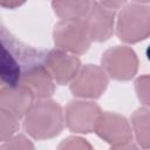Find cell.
I'll list each match as a JSON object with an SVG mask.
<instances>
[{
	"mask_svg": "<svg viewBox=\"0 0 150 150\" xmlns=\"http://www.w3.org/2000/svg\"><path fill=\"white\" fill-rule=\"evenodd\" d=\"M64 124V110L49 97L36 98L22 118L23 130L38 141L56 137Z\"/></svg>",
	"mask_w": 150,
	"mask_h": 150,
	"instance_id": "1",
	"label": "cell"
},
{
	"mask_svg": "<svg viewBox=\"0 0 150 150\" xmlns=\"http://www.w3.org/2000/svg\"><path fill=\"white\" fill-rule=\"evenodd\" d=\"M115 30L124 43H138L150 36V7L143 4L124 5L116 18Z\"/></svg>",
	"mask_w": 150,
	"mask_h": 150,
	"instance_id": "2",
	"label": "cell"
},
{
	"mask_svg": "<svg viewBox=\"0 0 150 150\" xmlns=\"http://www.w3.org/2000/svg\"><path fill=\"white\" fill-rule=\"evenodd\" d=\"M94 132L112 149L135 148L132 145L134 132L131 124L117 112L101 111L96 120Z\"/></svg>",
	"mask_w": 150,
	"mask_h": 150,
	"instance_id": "3",
	"label": "cell"
},
{
	"mask_svg": "<svg viewBox=\"0 0 150 150\" xmlns=\"http://www.w3.org/2000/svg\"><path fill=\"white\" fill-rule=\"evenodd\" d=\"M53 41L56 48L75 55L84 54L93 42L84 19L60 20L54 26Z\"/></svg>",
	"mask_w": 150,
	"mask_h": 150,
	"instance_id": "4",
	"label": "cell"
},
{
	"mask_svg": "<svg viewBox=\"0 0 150 150\" xmlns=\"http://www.w3.org/2000/svg\"><path fill=\"white\" fill-rule=\"evenodd\" d=\"M101 67L110 79L129 81L137 74L138 57L128 46H114L102 54Z\"/></svg>",
	"mask_w": 150,
	"mask_h": 150,
	"instance_id": "5",
	"label": "cell"
},
{
	"mask_svg": "<svg viewBox=\"0 0 150 150\" xmlns=\"http://www.w3.org/2000/svg\"><path fill=\"white\" fill-rule=\"evenodd\" d=\"M109 84V76L96 64H84L69 83L71 94L77 98L96 100L101 97Z\"/></svg>",
	"mask_w": 150,
	"mask_h": 150,
	"instance_id": "6",
	"label": "cell"
},
{
	"mask_svg": "<svg viewBox=\"0 0 150 150\" xmlns=\"http://www.w3.org/2000/svg\"><path fill=\"white\" fill-rule=\"evenodd\" d=\"M101 108L97 103L84 98L69 101L64 108L66 127L75 134H89L94 131V127Z\"/></svg>",
	"mask_w": 150,
	"mask_h": 150,
	"instance_id": "7",
	"label": "cell"
},
{
	"mask_svg": "<svg viewBox=\"0 0 150 150\" xmlns=\"http://www.w3.org/2000/svg\"><path fill=\"white\" fill-rule=\"evenodd\" d=\"M43 64L53 76L56 84H69L81 69L79 55L55 48L45 52Z\"/></svg>",
	"mask_w": 150,
	"mask_h": 150,
	"instance_id": "8",
	"label": "cell"
},
{
	"mask_svg": "<svg viewBox=\"0 0 150 150\" xmlns=\"http://www.w3.org/2000/svg\"><path fill=\"white\" fill-rule=\"evenodd\" d=\"M91 41L104 42L109 40L115 30L116 12L101 5L97 0L93 1L88 15L84 18Z\"/></svg>",
	"mask_w": 150,
	"mask_h": 150,
	"instance_id": "9",
	"label": "cell"
},
{
	"mask_svg": "<svg viewBox=\"0 0 150 150\" xmlns=\"http://www.w3.org/2000/svg\"><path fill=\"white\" fill-rule=\"evenodd\" d=\"M20 83L27 86L36 98H48L55 91V81L42 61L27 64L22 69Z\"/></svg>",
	"mask_w": 150,
	"mask_h": 150,
	"instance_id": "10",
	"label": "cell"
},
{
	"mask_svg": "<svg viewBox=\"0 0 150 150\" xmlns=\"http://www.w3.org/2000/svg\"><path fill=\"white\" fill-rule=\"evenodd\" d=\"M35 100L33 91L22 83L14 86L2 84L0 89V109L11 111L20 120L23 118Z\"/></svg>",
	"mask_w": 150,
	"mask_h": 150,
	"instance_id": "11",
	"label": "cell"
},
{
	"mask_svg": "<svg viewBox=\"0 0 150 150\" xmlns=\"http://www.w3.org/2000/svg\"><path fill=\"white\" fill-rule=\"evenodd\" d=\"M94 0H52V8L61 20H83Z\"/></svg>",
	"mask_w": 150,
	"mask_h": 150,
	"instance_id": "12",
	"label": "cell"
},
{
	"mask_svg": "<svg viewBox=\"0 0 150 150\" xmlns=\"http://www.w3.org/2000/svg\"><path fill=\"white\" fill-rule=\"evenodd\" d=\"M131 128L136 143L143 149H150V108L142 107L131 115Z\"/></svg>",
	"mask_w": 150,
	"mask_h": 150,
	"instance_id": "13",
	"label": "cell"
},
{
	"mask_svg": "<svg viewBox=\"0 0 150 150\" xmlns=\"http://www.w3.org/2000/svg\"><path fill=\"white\" fill-rule=\"evenodd\" d=\"M0 75H1L2 83L7 86L19 84L21 81L22 67L18 61V59L6 47H2Z\"/></svg>",
	"mask_w": 150,
	"mask_h": 150,
	"instance_id": "14",
	"label": "cell"
},
{
	"mask_svg": "<svg viewBox=\"0 0 150 150\" xmlns=\"http://www.w3.org/2000/svg\"><path fill=\"white\" fill-rule=\"evenodd\" d=\"M20 128V118L8 110L0 109V142L11 139Z\"/></svg>",
	"mask_w": 150,
	"mask_h": 150,
	"instance_id": "15",
	"label": "cell"
},
{
	"mask_svg": "<svg viewBox=\"0 0 150 150\" xmlns=\"http://www.w3.org/2000/svg\"><path fill=\"white\" fill-rule=\"evenodd\" d=\"M135 91L138 101L150 108V74H144L135 80Z\"/></svg>",
	"mask_w": 150,
	"mask_h": 150,
	"instance_id": "16",
	"label": "cell"
},
{
	"mask_svg": "<svg viewBox=\"0 0 150 150\" xmlns=\"http://www.w3.org/2000/svg\"><path fill=\"white\" fill-rule=\"evenodd\" d=\"M0 149L2 150H8V149H34V144L30 142L28 137H26L22 134H15L11 139L1 143Z\"/></svg>",
	"mask_w": 150,
	"mask_h": 150,
	"instance_id": "17",
	"label": "cell"
},
{
	"mask_svg": "<svg viewBox=\"0 0 150 150\" xmlns=\"http://www.w3.org/2000/svg\"><path fill=\"white\" fill-rule=\"evenodd\" d=\"M57 149L60 150H66V149H79V150H83V149H93L91 144H89L87 142V139L82 138V137H79V136H70V137H67L66 139H63Z\"/></svg>",
	"mask_w": 150,
	"mask_h": 150,
	"instance_id": "18",
	"label": "cell"
},
{
	"mask_svg": "<svg viewBox=\"0 0 150 150\" xmlns=\"http://www.w3.org/2000/svg\"><path fill=\"white\" fill-rule=\"evenodd\" d=\"M97 1L101 5H103L104 7L114 9V11L122 8L125 5V2H127V0H97Z\"/></svg>",
	"mask_w": 150,
	"mask_h": 150,
	"instance_id": "19",
	"label": "cell"
},
{
	"mask_svg": "<svg viewBox=\"0 0 150 150\" xmlns=\"http://www.w3.org/2000/svg\"><path fill=\"white\" fill-rule=\"evenodd\" d=\"M26 2V0H0V5L2 8L7 9H14L20 6H22Z\"/></svg>",
	"mask_w": 150,
	"mask_h": 150,
	"instance_id": "20",
	"label": "cell"
},
{
	"mask_svg": "<svg viewBox=\"0 0 150 150\" xmlns=\"http://www.w3.org/2000/svg\"><path fill=\"white\" fill-rule=\"evenodd\" d=\"M132 1L136 4H143V5H146L150 2V0H132Z\"/></svg>",
	"mask_w": 150,
	"mask_h": 150,
	"instance_id": "21",
	"label": "cell"
},
{
	"mask_svg": "<svg viewBox=\"0 0 150 150\" xmlns=\"http://www.w3.org/2000/svg\"><path fill=\"white\" fill-rule=\"evenodd\" d=\"M145 55H146V57H148V60L150 61V45L148 46V48H146V50H145Z\"/></svg>",
	"mask_w": 150,
	"mask_h": 150,
	"instance_id": "22",
	"label": "cell"
}]
</instances>
